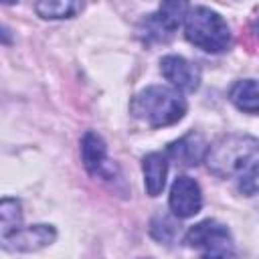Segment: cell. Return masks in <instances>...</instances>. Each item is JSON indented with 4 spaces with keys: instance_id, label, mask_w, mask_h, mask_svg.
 I'll return each instance as SVG.
<instances>
[{
    "instance_id": "18",
    "label": "cell",
    "mask_w": 259,
    "mask_h": 259,
    "mask_svg": "<svg viewBox=\"0 0 259 259\" xmlns=\"http://www.w3.org/2000/svg\"><path fill=\"white\" fill-rule=\"evenodd\" d=\"M14 2H18V0H2V4H6V6L8 4H14Z\"/></svg>"
},
{
    "instance_id": "5",
    "label": "cell",
    "mask_w": 259,
    "mask_h": 259,
    "mask_svg": "<svg viewBox=\"0 0 259 259\" xmlns=\"http://www.w3.org/2000/svg\"><path fill=\"white\" fill-rule=\"evenodd\" d=\"M190 2L188 0H162L156 14L146 18V38L166 40L188 16Z\"/></svg>"
},
{
    "instance_id": "7",
    "label": "cell",
    "mask_w": 259,
    "mask_h": 259,
    "mask_svg": "<svg viewBox=\"0 0 259 259\" xmlns=\"http://www.w3.org/2000/svg\"><path fill=\"white\" fill-rule=\"evenodd\" d=\"M160 71L178 91H196L200 85V69L184 57L168 55L160 61Z\"/></svg>"
},
{
    "instance_id": "16",
    "label": "cell",
    "mask_w": 259,
    "mask_h": 259,
    "mask_svg": "<svg viewBox=\"0 0 259 259\" xmlns=\"http://www.w3.org/2000/svg\"><path fill=\"white\" fill-rule=\"evenodd\" d=\"M239 192L245 196L259 194V166H255L239 176Z\"/></svg>"
},
{
    "instance_id": "12",
    "label": "cell",
    "mask_w": 259,
    "mask_h": 259,
    "mask_svg": "<svg viewBox=\"0 0 259 259\" xmlns=\"http://www.w3.org/2000/svg\"><path fill=\"white\" fill-rule=\"evenodd\" d=\"M229 99L237 109L245 113H259V81L257 79L237 81L229 91Z\"/></svg>"
},
{
    "instance_id": "6",
    "label": "cell",
    "mask_w": 259,
    "mask_h": 259,
    "mask_svg": "<svg viewBox=\"0 0 259 259\" xmlns=\"http://www.w3.org/2000/svg\"><path fill=\"white\" fill-rule=\"evenodd\" d=\"M168 204H170L172 214L178 219L194 217L202 208V192H200L198 182L190 176H178L172 182Z\"/></svg>"
},
{
    "instance_id": "11",
    "label": "cell",
    "mask_w": 259,
    "mask_h": 259,
    "mask_svg": "<svg viewBox=\"0 0 259 259\" xmlns=\"http://www.w3.org/2000/svg\"><path fill=\"white\" fill-rule=\"evenodd\" d=\"M142 172H144V186L150 196L162 194L166 186L168 176V156L162 152H150L142 160Z\"/></svg>"
},
{
    "instance_id": "1",
    "label": "cell",
    "mask_w": 259,
    "mask_h": 259,
    "mask_svg": "<svg viewBox=\"0 0 259 259\" xmlns=\"http://www.w3.org/2000/svg\"><path fill=\"white\" fill-rule=\"evenodd\" d=\"M208 170L219 178L241 176L243 172L259 166V138L253 136H227L208 146L204 158Z\"/></svg>"
},
{
    "instance_id": "10",
    "label": "cell",
    "mask_w": 259,
    "mask_h": 259,
    "mask_svg": "<svg viewBox=\"0 0 259 259\" xmlns=\"http://www.w3.org/2000/svg\"><path fill=\"white\" fill-rule=\"evenodd\" d=\"M81 160L91 176H105L107 168V148L99 134L87 132L81 138Z\"/></svg>"
},
{
    "instance_id": "3",
    "label": "cell",
    "mask_w": 259,
    "mask_h": 259,
    "mask_svg": "<svg viewBox=\"0 0 259 259\" xmlns=\"http://www.w3.org/2000/svg\"><path fill=\"white\" fill-rule=\"evenodd\" d=\"M184 36L206 53H223L231 47L229 24L219 12L206 6H198L188 12L184 20Z\"/></svg>"
},
{
    "instance_id": "8",
    "label": "cell",
    "mask_w": 259,
    "mask_h": 259,
    "mask_svg": "<svg viewBox=\"0 0 259 259\" xmlns=\"http://www.w3.org/2000/svg\"><path fill=\"white\" fill-rule=\"evenodd\" d=\"M55 239H57L55 227L32 225V227H20L10 237L2 239V243L10 251H38V249L51 245Z\"/></svg>"
},
{
    "instance_id": "15",
    "label": "cell",
    "mask_w": 259,
    "mask_h": 259,
    "mask_svg": "<svg viewBox=\"0 0 259 259\" xmlns=\"http://www.w3.org/2000/svg\"><path fill=\"white\" fill-rule=\"evenodd\" d=\"M150 233L156 241H162V243H170L176 235V223L170 221L168 217H156L152 221V227H150Z\"/></svg>"
},
{
    "instance_id": "2",
    "label": "cell",
    "mask_w": 259,
    "mask_h": 259,
    "mask_svg": "<svg viewBox=\"0 0 259 259\" xmlns=\"http://www.w3.org/2000/svg\"><path fill=\"white\" fill-rule=\"evenodd\" d=\"M134 117L150 127H166L180 121L186 113V99L176 87L150 85L142 89L130 105Z\"/></svg>"
},
{
    "instance_id": "14",
    "label": "cell",
    "mask_w": 259,
    "mask_h": 259,
    "mask_svg": "<svg viewBox=\"0 0 259 259\" xmlns=\"http://www.w3.org/2000/svg\"><path fill=\"white\" fill-rule=\"evenodd\" d=\"M22 223V210H20V202L16 198H2L0 202V237L6 239L10 237L14 231L20 229Z\"/></svg>"
},
{
    "instance_id": "13",
    "label": "cell",
    "mask_w": 259,
    "mask_h": 259,
    "mask_svg": "<svg viewBox=\"0 0 259 259\" xmlns=\"http://www.w3.org/2000/svg\"><path fill=\"white\" fill-rule=\"evenodd\" d=\"M34 10L45 20H63L73 18L83 10V0H38Z\"/></svg>"
},
{
    "instance_id": "9",
    "label": "cell",
    "mask_w": 259,
    "mask_h": 259,
    "mask_svg": "<svg viewBox=\"0 0 259 259\" xmlns=\"http://www.w3.org/2000/svg\"><path fill=\"white\" fill-rule=\"evenodd\" d=\"M206 152H208V144L196 132L182 136L180 140L168 144V148H166V156L172 158L180 166H196L198 162H202L206 158Z\"/></svg>"
},
{
    "instance_id": "4",
    "label": "cell",
    "mask_w": 259,
    "mask_h": 259,
    "mask_svg": "<svg viewBox=\"0 0 259 259\" xmlns=\"http://www.w3.org/2000/svg\"><path fill=\"white\" fill-rule=\"evenodd\" d=\"M184 243L204 257H229L235 253L229 229L214 219L192 225L184 237Z\"/></svg>"
},
{
    "instance_id": "17",
    "label": "cell",
    "mask_w": 259,
    "mask_h": 259,
    "mask_svg": "<svg viewBox=\"0 0 259 259\" xmlns=\"http://www.w3.org/2000/svg\"><path fill=\"white\" fill-rule=\"evenodd\" d=\"M251 30H253V32H255V34L259 36V18H257V20H255V22L251 24Z\"/></svg>"
}]
</instances>
